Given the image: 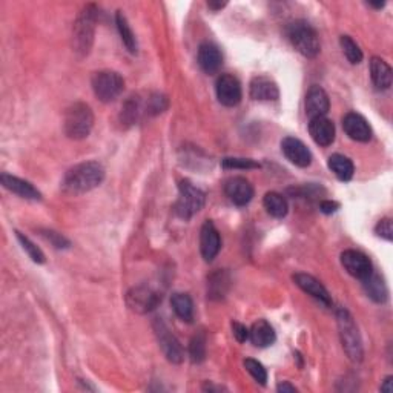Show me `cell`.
I'll list each match as a JSON object with an SVG mask.
<instances>
[{"mask_svg":"<svg viewBox=\"0 0 393 393\" xmlns=\"http://www.w3.org/2000/svg\"><path fill=\"white\" fill-rule=\"evenodd\" d=\"M105 178V167L99 162H83L65 174L62 189L67 194L80 195L90 192L101 185Z\"/></svg>","mask_w":393,"mask_h":393,"instance_id":"6da1fadb","label":"cell"},{"mask_svg":"<svg viewBox=\"0 0 393 393\" xmlns=\"http://www.w3.org/2000/svg\"><path fill=\"white\" fill-rule=\"evenodd\" d=\"M99 10L96 5H86L80 11L72 28V48L78 56H88L92 48L94 33H96Z\"/></svg>","mask_w":393,"mask_h":393,"instance_id":"7a4b0ae2","label":"cell"},{"mask_svg":"<svg viewBox=\"0 0 393 393\" xmlns=\"http://www.w3.org/2000/svg\"><path fill=\"white\" fill-rule=\"evenodd\" d=\"M337 321H338V331L341 344L349 360L353 362H360L362 360V341L360 337L358 327L355 324L353 317L349 314L346 309H338L337 312Z\"/></svg>","mask_w":393,"mask_h":393,"instance_id":"3957f363","label":"cell"},{"mask_svg":"<svg viewBox=\"0 0 393 393\" xmlns=\"http://www.w3.org/2000/svg\"><path fill=\"white\" fill-rule=\"evenodd\" d=\"M94 114L86 103H74L65 114V134L72 140H83L91 134Z\"/></svg>","mask_w":393,"mask_h":393,"instance_id":"277c9868","label":"cell"},{"mask_svg":"<svg viewBox=\"0 0 393 393\" xmlns=\"http://www.w3.org/2000/svg\"><path fill=\"white\" fill-rule=\"evenodd\" d=\"M289 39L298 53L303 54L308 59H314L321 51V43L317 31L312 28L308 22L296 20L289 26Z\"/></svg>","mask_w":393,"mask_h":393,"instance_id":"5b68a950","label":"cell"},{"mask_svg":"<svg viewBox=\"0 0 393 393\" xmlns=\"http://www.w3.org/2000/svg\"><path fill=\"white\" fill-rule=\"evenodd\" d=\"M205 192L195 187L189 180H181L178 185V200L174 209H176V214L180 218L189 220L196 212H200L203 206H205Z\"/></svg>","mask_w":393,"mask_h":393,"instance_id":"8992f818","label":"cell"},{"mask_svg":"<svg viewBox=\"0 0 393 393\" xmlns=\"http://www.w3.org/2000/svg\"><path fill=\"white\" fill-rule=\"evenodd\" d=\"M125 90V80L115 71H100L92 77V91L103 103H111Z\"/></svg>","mask_w":393,"mask_h":393,"instance_id":"52a82bcc","label":"cell"},{"mask_svg":"<svg viewBox=\"0 0 393 393\" xmlns=\"http://www.w3.org/2000/svg\"><path fill=\"white\" fill-rule=\"evenodd\" d=\"M162 301V295L148 286L133 287L126 294L128 308L135 314H148L154 310Z\"/></svg>","mask_w":393,"mask_h":393,"instance_id":"ba28073f","label":"cell"},{"mask_svg":"<svg viewBox=\"0 0 393 393\" xmlns=\"http://www.w3.org/2000/svg\"><path fill=\"white\" fill-rule=\"evenodd\" d=\"M154 331L157 335L158 344L160 347H162V352L165 353L166 360L174 364H180L181 361H183L185 358L183 347H181L180 341L174 337L171 331L167 329V326L160 318H157L154 321Z\"/></svg>","mask_w":393,"mask_h":393,"instance_id":"9c48e42d","label":"cell"},{"mask_svg":"<svg viewBox=\"0 0 393 393\" xmlns=\"http://www.w3.org/2000/svg\"><path fill=\"white\" fill-rule=\"evenodd\" d=\"M215 91H217L218 101H220L223 106H228V108L237 106L243 97L242 85H240L237 77L231 76V74H223L218 77Z\"/></svg>","mask_w":393,"mask_h":393,"instance_id":"30bf717a","label":"cell"},{"mask_svg":"<svg viewBox=\"0 0 393 393\" xmlns=\"http://www.w3.org/2000/svg\"><path fill=\"white\" fill-rule=\"evenodd\" d=\"M341 265L347 271V274H351L352 276L358 280H364L374 272L372 261L369 260L366 253H362L360 251L349 249L341 253Z\"/></svg>","mask_w":393,"mask_h":393,"instance_id":"8fae6325","label":"cell"},{"mask_svg":"<svg viewBox=\"0 0 393 393\" xmlns=\"http://www.w3.org/2000/svg\"><path fill=\"white\" fill-rule=\"evenodd\" d=\"M281 151L289 162L298 167H308L312 163V152L295 137H286L281 142Z\"/></svg>","mask_w":393,"mask_h":393,"instance_id":"7c38bea8","label":"cell"},{"mask_svg":"<svg viewBox=\"0 0 393 393\" xmlns=\"http://www.w3.org/2000/svg\"><path fill=\"white\" fill-rule=\"evenodd\" d=\"M221 249L220 234L212 221H206L200 231V251L205 261H212Z\"/></svg>","mask_w":393,"mask_h":393,"instance_id":"4fadbf2b","label":"cell"},{"mask_svg":"<svg viewBox=\"0 0 393 393\" xmlns=\"http://www.w3.org/2000/svg\"><path fill=\"white\" fill-rule=\"evenodd\" d=\"M343 128L346 134L355 142H369L372 138V128L361 114L349 112L343 119Z\"/></svg>","mask_w":393,"mask_h":393,"instance_id":"5bb4252c","label":"cell"},{"mask_svg":"<svg viewBox=\"0 0 393 393\" xmlns=\"http://www.w3.org/2000/svg\"><path fill=\"white\" fill-rule=\"evenodd\" d=\"M224 192L229 196V200L237 206H246L252 200L253 187L252 185L243 177L229 178L224 183Z\"/></svg>","mask_w":393,"mask_h":393,"instance_id":"9a60e30c","label":"cell"},{"mask_svg":"<svg viewBox=\"0 0 393 393\" xmlns=\"http://www.w3.org/2000/svg\"><path fill=\"white\" fill-rule=\"evenodd\" d=\"M0 183H2L5 189H8L10 192L19 195L20 199L31 200V201L42 200L40 191H37V189H35L30 181L10 176V174H2V176H0Z\"/></svg>","mask_w":393,"mask_h":393,"instance_id":"2e32d148","label":"cell"},{"mask_svg":"<svg viewBox=\"0 0 393 393\" xmlns=\"http://www.w3.org/2000/svg\"><path fill=\"white\" fill-rule=\"evenodd\" d=\"M329 109H331V101L329 97H327L326 91L317 85L312 86V88L308 91V96H306V114H308L310 119L326 117Z\"/></svg>","mask_w":393,"mask_h":393,"instance_id":"e0dca14e","label":"cell"},{"mask_svg":"<svg viewBox=\"0 0 393 393\" xmlns=\"http://www.w3.org/2000/svg\"><path fill=\"white\" fill-rule=\"evenodd\" d=\"M294 281L298 287L304 290L306 294H309L310 296H314L319 303H323L324 306H332V298L329 292H327V289L312 275L295 274Z\"/></svg>","mask_w":393,"mask_h":393,"instance_id":"ac0fdd59","label":"cell"},{"mask_svg":"<svg viewBox=\"0 0 393 393\" xmlns=\"http://www.w3.org/2000/svg\"><path fill=\"white\" fill-rule=\"evenodd\" d=\"M309 134L319 147H331L335 140V125L327 117L310 119Z\"/></svg>","mask_w":393,"mask_h":393,"instance_id":"d6986e66","label":"cell"},{"mask_svg":"<svg viewBox=\"0 0 393 393\" xmlns=\"http://www.w3.org/2000/svg\"><path fill=\"white\" fill-rule=\"evenodd\" d=\"M223 56L221 51L218 49L214 43H201L199 48V65L200 68L206 72V74H215V72L221 68Z\"/></svg>","mask_w":393,"mask_h":393,"instance_id":"ffe728a7","label":"cell"},{"mask_svg":"<svg viewBox=\"0 0 393 393\" xmlns=\"http://www.w3.org/2000/svg\"><path fill=\"white\" fill-rule=\"evenodd\" d=\"M249 94L253 100L258 101H271L280 97L278 86H276L272 78L266 76H258L252 78Z\"/></svg>","mask_w":393,"mask_h":393,"instance_id":"44dd1931","label":"cell"},{"mask_svg":"<svg viewBox=\"0 0 393 393\" xmlns=\"http://www.w3.org/2000/svg\"><path fill=\"white\" fill-rule=\"evenodd\" d=\"M249 340L256 347H269L275 343L276 335L266 319H258L249 329Z\"/></svg>","mask_w":393,"mask_h":393,"instance_id":"7402d4cb","label":"cell"},{"mask_svg":"<svg viewBox=\"0 0 393 393\" xmlns=\"http://www.w3.org/2000/svg\"><path fill=\"white\" fill-rule=\"evenodd\" d=\"M370 76H372V82L378 90H389L392 86V68L380 57H374L370 60Z\"/></svg>","mask_w":393,"mask_h":393,"instance_id":"603a6c76","label":"cell"},{"mask_svg":"<svg viewBox=\"0 0 393 393\" xmlns=\"http://www.w3.org/2000/svg\"><path fill=\"white\" fill-rule=\"evenodd\" d=\"M361 281H362V287L364 290H366V294L370 300H374L375 303H381V304L387 301L389 290L380 275L372 272L367 276V278H364Z\"/></svg>","mask_w":393,"mask_h":393,"instance_id":"cb8c5ba5","label":"cell"},{"mask_svg":"<svg viewBox=\"0 0 393 393\" xmlns=\"http://www.w3.org/2000/svg\"><path fill=\"white\" fill-rule=\"evenodd\" d=\"M329 169L335 174V177L341 181H349L352 180L353 177V172H355V167L351 158H347L346 156H341V154H333L329 157Z\"/></svg>","mask_w":393,"mask_h":393,"instance_id":"d4e9b609","label":"cell"},{"mask_svg":"<svg viewBox=\"0 0 393 393\" xmlns=\"http://www.w3.org/2000/svg\"><path fill=\"white\" fill-rule=\"evenodd\" d=\"M171 306L174 312H176V315L183 319L186 323H192L194 319V303L191 300V296L187 294H174L171 296Z\"/></svg>","mask_w":393,"mask_h":393,"instance_id":"484cf974","label":"cell"},{"mask_svg":"<svg viewBox=\"0 0 393 393\" xmlns=\"http://www.w3.org/2000/svg\"><path fill=\"white\" fill-rule=\"evenodd\" d=\"M115 24H117V30L120 33L122 42L125 43V47L128 48L129 53L131 54H137L138 45H137L135 34H134L133 30H131V26L128 24V19H126V16L122 11H117V14H115Z\"/></svg>","mask_w":393,"mask_h":393,"instance_id":"4316f807","label":"cell"},{"mask_svg":"<svg viewBox=\"0 0 393 393\" xmlns=\"http://www.w3.org/2000/svg\"><path fill=\"white\" fill-rule=\"evenodd\" d=\"M263 205L267 210V214L275 218H285L287 215V210H289L287 201L285 196L278 192H267L265 195Z\"/></svg>","mask_w":393,"mask_h":393,"instance_id":"83f0119b","label":"cell"},{"mask_svg":"<svg viewBox=\"0 0 393 393\" xmlns=\"http://www.w3.org/2000/svg\"><path fill=\"white\" fill-rule=\"evenodd\" d=\"M189 356L192 362H203L206 358V335L196 333L189 344Z\"/></svg>","mask_w":393,"mask_h":393,"instance_id":"f1b7e54d","label":"cell"},{"mask_svg":"<svg viewBox=\"0 0 393 393\" xmlns=\"http://www.w3.org/2000/svg\"><path fill=\"white\" fill-rule=\"evenodd\" d=\"M340 45H341V49H343V53L347 57L349 62L353 63V65L361 63L362 51L360 49L358 45H356V42L352 37H349V35H341Z\"/></svg>","mask_w":393,"mask_h":393,"instance_id":"f546056e","label":"cell"},{"mask_svg":"<svg viewBox=\"0 0 393 393\" xmlns=\"http://www.w3.org/2000/svg\"><path fill=\"white\" fill-rule=\"evenodd\" d=\"M229 286V280L228 275L224 272H218L210 276L209 280V294L210 296H217V298H223L224 294H226V289Z\"/></svg>","mask_w":393,"mask_h":393,"instance_id":"4dcf8cb0","label":"cell"},{"mask_svg":"<svg viewBox=\"0 0 393 393\" xmlns=\"http://www.w3.org/2000/svg\"><path fill=\"white\" fill-rule=\"evenodd\" d=\"M17 234V240L20 242L22 247L26 251L28 256H30V258L34 261V263H45V256H43V252L39 249L37 246H35L30 238L25 237L24 234H20V232H16Z\"/></svg>","mask_w":393,"mask_h":393,"instance_id":"1f68e13d","label":"cell"},{"mask_svg":"<svg viewBox=\"0 0 393 393\" xmlns=\"http://www.w3.org/2000/svg\"><path fill=\"white\" fill-rule=\"evenodd\" d=\"M244 367L247 372L251 374V376L256 380L257 383H260L261 385H265L266 381H267V372H266V369L263 367V364L256 361V360H251V358H247L244 360Z\"/></svg>","mask_w":393,"mask_h":393,"instance_id":"d6a6232c","label":"cell"},{"mask_svg":"<svg viewBox=\"0 0 393 393\" xmlns=\"http://www.w3.org/2000/svg\"><path fill=\"white\" fill-rule=\"evenodd\" d=\"M223 167H226V169H257L260 167V163L253 162V160L249 158H223L221 162Z\"/></svg>","mask_w":393,"mask_h":393,"instance_id":"836d02e7","label":"cell"},{"mask_svg":"<svg viewBox=\"0 0 393 393\" xmlns=\"http://www.w3.org/2000/svg\"><path fill=\"white\" fill-rule=\"evenodd\" d=\"M42 235L54 247H57V249H67V247H69V240L65 238L62 234H57L54 231H45Z\"/></svg>","mask_w":393,"mask_h":393,"instance_id":"e575fe53","label":"cell"},{"mask_svg":"<svg viewBox=\"0 0 393 393\" xmlns=\"http://www.w3.org/2000/svg\"><path fill=\"white\" fill-rule=\"evenodd\" d=\"M375 232H376L378 237L387 240V242H392V240H393V228H392L390 218H383V220L376 224Z\"/></svg>","mask_w":393,"mask_h":393,"instance_id":"d590c367","label":"cell"},{"mask_svg":"<svg viewBox=\"0 0 393 393\" xmlns=\"http://www.w3.org/2000/svg\"><path fill=\"white\" fill-rule=\"evenodd\" d=\"M232 333H234V337L238 343H246V341L249 340V329L242 323L237 321L232 323Z\"/></svg>","mask_w":393,"mask_h":393,"instance_id":"8d00e7d4","label":"cell"},{"mask_svg":"<svg viewBox=\"0 0 393 393\" xmlns=\"http://www.w3.org/2000/svg\"><path fill=\"white\" fill-rule=\"evenodd\" d=\"M340 208V205L337 201H331V200H324L319 203V209H321V212L324 214H333V212H337Z\"/></svg>","mask_w":393,"mask_h":393,"instance_id":"74e56055","label":"cell"},{"mask_svg":"<svg viewBox=\"0 0 393 393\" xmlns=\"http://www.w3.org/2000/svg\"><path fill=\"white\" fill-rule=\"evenodd\" d=\"M276 390L278 392H283V393H286V392H296V389H295V385H292V384H289V383H280L278 384V387H276Z\"/></svg>","mask_w":393,"mask_h":393,"instance_id":"f35d334b","label":"cell"},{"mask_svg":"<svg viewBox=\"0 0 393 393\" xmlns=\"http://www.w3.org/2000/svg\"><path fill=\"white\" fill-rule=\"evenodd\" d=\"M393 390V378L392 376H387L384 380V383L381 384V392H387L390 393Z\"/></svg>","mask_w":393,"mask_h":393,"instance_id":"ab89813d","label":"cell"},{"mask_svg":"<svg viewBox=\"0 0 393 393\" xmlns=\"http://www.w3.org/2000/svg\"><path fill=\"white\" fill-rule=\"evenodd\" d=\"M228 5V2H208V6L210 10H214V11H218V10H221L224 8V6Z\"/></svg>","mask_w":393,"mask_h":393,"instance_id":"60d3db41","label":"cell"},{"mask_svg":"<svg viewBox=\"0 0 393 393\" xmlns=\"http://www.w3.org/2000/svg\"><path fill=\"white\" fill-rule=\"evenodd\" d=\"M384 5L385 2H369V6H372V8H376V10L384 8Z\"/></svg>","mask_w":393,"mask_h":393,"instance_id":"b9f144b4","label":"cell"}]
</instances>
